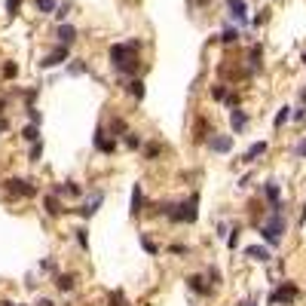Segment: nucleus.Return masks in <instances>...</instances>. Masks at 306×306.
I'll use <instances>...</instances> for the list:
<instances>
[{"mask_svg":"<svg viewBox=\"0 0 306 306\" xmlns=\"http://www.w3.org/2000/svg\"><path fill=\"white\" fill-rule=\"evenodd\" d=\"M138 52H141V40L111 46V64H114V70L120 77H135L138 74Z\"/></svg>","mask_w":306,"mask_h":306,"instance_id":"nucleus-1","label":"nucleus"},{"mask_svg":"<svg viewBox=\"0 0 306 306\" xmlns=\"http://www.w3.org/2000/svg\"><path fill=\"white\" fill-rule=\"evenodd\" d=\"M196 208H199V193H193L190 199L172 205V211L166 214V218H169L172 224H193V221H196V214H199Z\"/></svg>","mask_w":306,"mask_h":306,"instance_id":"nucleus-2","label":"nucleus"},{"mask_svg":"<svg viewBox=\"0 0 306 306\" xmlns=\"http://www.w3.org/2000/svg\"><path fill=\"white\" fill-rule=\"evenodd\" d=\"M282 233H285V218H282V211H273V214H269V221L260 227V236L276 248L279 239H282Z\"/></svg>","mask_w":306,"mask_h":306,"instance_id":"nucleus-3","label":"nucleus"},{"mask_svg":"<svg viewBox=\"0 0 306 306\" xmlns=\"http://www.w3.org/2000/svg\"><path fill=\"white\" fill-rule=\"evenodd\" d=\"M297 300V285H291V282H282L273 294H269V303L273 306H291Z\"/></svg>","mask_w":306,"mask_h":306,"instance_id":"nucleus-4","label":"nucleus"},{"mask_svg":"<svg viewBox=\"0 0 306 306\" xmlns=\"http://www.w3.org/2000/svg\"><path fill=\"white\" fill-rule=\"evenodd\" d=\"M67 59H70V46L59 43L56 49L49 52V56H43V59H40V67H43V70H49V67H59V64H61V61H67Z\"/></svg>","mask_w":306,"mask_h":306,"instance_id":"nucleus-5","label":"nucleus"},{"mask_svg":"<svg viewBox=\"0 0 306 306\" xmlns=\"http://www.w3.org/2000/svg\"><path fill=\"white\" fill-rule=\"evenodd\" d=\"M227 15H230V22H239L245 28L248 25V3L245 0H227Z\"/></svg>","mask_w":306,"mask_h":306,"instance_id":"nucleus-6","label":"nucleus"},{"mask_svg":"<svg viewBox=\"0 0 306 306\" xmlns=\"http://www.w3.org/2000/svg\"><path fill=\"white\" fill-rule=\"evenodd\" d=\"M92 147H95L98 153H114V150H117V138H114L111 132L98 129V132L92 135Z\"/></svg>","mask_w":306,"mask_h":306,"instance_id":"nucleus-7","label":"nucleus"},{"mask_svg":"<svg viewBox=\"0 0 306 306\" xmlns=\"http://www.w3.org/2000/svg\"><path fill=\"white\" fill-rule=\"evenodd\" d=\"M6 187H9L12 193H19V196H37V187H34L31 181H25V178H9Z\"/></svg>","mask_w":306,"mask_h":306,"instance_id":"nucleus-8","label":"nucleus"},{"mask_svg":"<svg viewBox=\"0 0 306 306\" xmlns=\"http://www.w3.org/2000/svg\"><path fill=\"white\" fill-rule=\"evenodd\" d=\"M263 196L269 202V211H282V202H279V184L276 181H266L263 184Z\"/></svg>","mask_w":306,"mask_h":306,"instance_id":"nucleus-9","label":"nucleus"},{"mask_svg":"<svg viewBox=\"0 0 306 306\" xmlns=\"http://www.w3.org/2000/svg\"><path fill=\"white\" fill-rule=\"evenodd\" d=\"M208 147L214 153H230L233 150V135H214V138H208Z\"/></svg>","mask_w":306,"mask_h":306,"instance_id":"nucleus-10","label":"nucleus"},{"mask_svg":"<svg viewBox=\"0 0 306 306\" xmlns=\"http://www.w3.org/2000/svg\"><path fill=\"white\" fill-rule=\"evenodd\" d=\"M43 208H46V214H52V218H59L61 211H67L61 202H59V196L56 193H49V196H43Z\"/></svg>","mask_w":306,"mask_h":306,"instance_id":"nucleus-11","label":"nucleus"},{"mask_svg":"<svg viewBox=\"0 0 306 306\" xmlns=\"http://www.w3.org/2000/svg\"><path fill=\"white\" fill-rule=\"evenodd\" d=\"M56 37H59V43H64V46H74V40H77V28H74V25H59Z\"/></svg>","mask_w":306,"mask_h":306,"instance_id":"nucleus-12","label":"nucleus"},{"mask_svg":"<svg viewBox=\"0 0 306 306\" xmlns=\"http://www.w3.org/2000/svg\"><path fill=\"white\" fill-rule=\"evenodd\" d=\"M245 257L257 260V263H266L273 254H269V248H263V245H248V248H245Z\"/></svg>","mask_w":306,"mask_h":306,"instance_id":"nucleus-13","label":"nucleus"},{"mask_svg":"<svg viewBox=\"0 0 306 306\" xmlns=\"http://www.w3.org/2000/svg\"><path fill=\"white\" fill-rule=\"evenodd\" d=\"M101 202H104V193H95L92 199H89V202H86V205L80 208V218H92V214H95V211L101 208Z\"/></svg>","mask_w":306,"mask_h":306,"instance_id":"nucleus-14","label":"nucleus"},{"mask_svg":"<svg viewBox=\"0 0 306 306\" xmlns=\"http://www.w3.org/2000/svg\"><path fill=\"white\" fill-rule=\"evenodd\" d=\"M266 147H269L266 141H257V144H251V147L245 150V156H242V159H245V163H254L257 156H263V153H266Z\"/></svg>","mask_w":306,"mask_h":306,"instance_id":"nucleus-15","label":"nucleus"},{"mask_svg":"<svg viewBox=\"0 0 306 306\" xmlns=\"http://www.w3.org/2000/svg\"><path fill=\"white\" fill-rule=\"evenodd\" d=\"M187 285L193 288L196 294H211V291H214V285H205V279H202V276H190V279H187Z\"/></svg>","mask_w":306,"mask_h":306,"instance_id":"nucleus-16","label":"nucleus"},{"mask_svg":"<svg viewBox=\"0 0 306 306\" xmlns=\"http://www.w3.org/2000/svg\"><path fill=\"white\" fill-rule=\"evenodd\" d=\"M230 125H233V132H245L248 114H245V111H233V114H230Z\"/></svg>","mask_w":306,"mask_h":306,"instance_id":"nucleus-17","label":"nucleus"},{"mask_svg":"<svg viewBox=\"0 0 306 306\" xmlns=\"http://www.w3.org/2000/svg\"><path fill=\"white\" fill-rule=\"evenodd\" d=\"M141 208H144V193H141V187L135 184V187H132V205H129L132 218H135V214H141Z\"/></svg>","mask_w":306,"mask_h":306,"instance_id":"nucleus-18","label":"nucleus"},{"mask_svg":"<svg viewBox=\"0 0 306 306\" xmlns=\"http://www.w3.org/2000/svg\"><path fill=\"white\" fill-rule=\"evenodd\" d=\"M22 138H25V141H31V144H34V141H40V125H37V122L25 125V129H22Z\"/></svg>","mask_w":306,"mask_h":306,"instance_id":"nucleus-19","label":"nucleus"},{"mask_svg":"<svg viewBox=\"0 0 306 306\" xmlns=\"http://www.w3.org/2000/svg\"><path fill=\"white\" fill-rule=\"evenodd\" d=\"M107 132H111L114 138H122L125 132H129V125H125V120H111V129Z\"/></svg>","mask_w":306,"mask_h":306,"instance_id":"nucleus-20","label":"nucleus"},{"mask_svg":"<svg viewBox=\"0 0 306 306\" xmlns=\"http://www.w3.org/2000/svg\"><path fill=\"white\" fill-rule=\"evenodd\" d=\"M129 92H132V98H138V101H141V98H144V92H147V89H144V80H135V77H132V80H129Z\"/></svg>","mask_w":306,"mask_h":306,"instance_id":"nucleus-21","label":"nucleus"},{"mask_svg":"<svg viewBox=\"0 0 306 306\" xmlns=\"http://www.w3.org/2000/svg\"><path fill=\"white\" fill-rule=\"evenodd\" d=\"M56 285H59V291H74V276H56Z\"/></svg>","mask_w":306,"mask_h":306,"instance_id":"nucleus-22","label":"nucleus"},{"mask_svg":"<svg viewBox=\"0 0 306 306\" xmlns=\"http://www.w3.org/2000/svg\"><path fill=\"white\" fill-rule=\"evenodd\" d=\"M40 156H43V141H34V144H31L28 159H31V163H40Z\"/></svg>","mask_w":306,"mask_h":306,"instance_id":"nucleus-23","label":"nucleus"},{"mask_svg":"<svg viewBox=\"0 0 306 306\" xmlns=\"http://www.w3.org/2000/svg\"><path fill=\"white\" fill-rule=\"evenodd\" d=\"M67 74H70V77L86 74V61H80V59H77V61H70V64H67Z\"/></svg>","mask_w":306,"mask_h":306,"instance_id":"nucleus-24","label":"nucleus"},{"mask_svg":"<svg viewBox=\"0 0 306 306\" xmlns=\"http://www.w3.org/2000/svg\"><path fill=\"white\" fill-rule=\"evenodd\" d=\"M141 248L147 251V254H153V257L159 254V248H156V242H153V239H147V236H144V233H141Z\"/></svg>","mask_w":306,"mask_h":306,"instance_id":"nucleus-25","label":"nucleus"},{"mask_svg":"<svg viewBox=\"0 0 306 306\" xmlns=\"http://www.w3.org/2000/svg\"><path fill=\"white\" fill-rule=\"evenodd\" d=\"M122 138H125V147H129V150H138V147H141V138H138L135 132H125Z\"/></svg>","mask_w":306,"mask_h":306,"instance_id":"nucleus-26","label":"nucleus"},{"mask_svg":"<svg viewBox=\"0 0 306 306\" xmlns=\"http://www.w3.org/2000/svg\"><path fill=\"white\" fill-rule=\"evenodd\" d=\"M288 120H291V107H282V111L276 114V129H279V125H285Z\"/></svg>","mask_w":306,"mask_h":306,"instance_id":"nucleus-27","label":"nucleus"},{"mask_svg":"<svg viewBox=\"0 0 306 306\" xmlns=\"http://www.w3.org/2000/svg\"><path fill=\"white\" fill-rule=\"evenodd\" d=\"M221 40H224V43H236V40H239V31H236V28H227V31L221 34Z\"/></svg>","mask_w":306,"mask_h":306,"instance_id":"nucleus-28","label":"nucleus"},{"mask_svg":"<svg viewBox=\"0 0 306 306\" xmlns=\"http://www.w3.org/2000/svg\"><path fill=\"white\" fill-rule=\"evenodd\" d=\"M211 98H214V101H224V98H227V89H224V86H211Z\"/></svg>","mask_w":306,"mask_h":306,"instance_id":"nucleus-29","label":"nucleus"},{"mask_svg":"<svg viewBox=\"0 0 306 306\" xmlns=\"http://www.w3.org/2000/svg\"><path fill=\"white\" fill-rule=\"evenodd\" d=\"M294 156H297V159H306V138L294 144Z\"/></svg>","mask_w":306,"mask_h":306,"instance_id":"nucleus-30","label":"nucleus"},{"mask_svg":"<svg viewBox=\"0 0 306 306\" xmlns=\"http://www.w3.org/2000/svg\"><path fill=\"white\" fill-rule=\"evenodd\" d=\"M37 9L40 12H52L56 9V0H37Z\"/></svg>","mask_w":306,"mask_h":306,"instance_id":"nucleus-31","label":"nucleus"},{"mask_svg":"<svg viewBox=\"0 0 306 306\" xmlns=\"http://www.w3.org/2000/svg\"><path fill=\"white\" fill-rule=\"evenodd\" d=\"M74 233H77V242H80V248L86 251V248H89V236H86V230L80 227V230H74Z\"/></svg>","mask_w":306,"mask_h":306,"instance_id":"nucleus-32","label":"nucleus"},{"mask_svg":"<svg viewBox=\"0 0 306 306\" xmlns=\"http://www.w3.org/2000/svg\"><path fill=\"white\" fill-rule=\"evenodd\" d=\"M40 273H49V276H52V273H56V263H52L49 257H46V260H40Z\"/></svg>","mask_w":306,"mask_h":306,"instance_id":"nucleus-33","label":"nucleus"},{"mask_svg":"<svg viewBox=\"0 0 306 306\" xmlns=\"http://www.w3.org/2000/svg\"><path fill=\"white\" fill-rule=\"evenodd\" d=\"M67 12H70V3H61V6L56 9V19H61V22H64V19H67Z\"/></svg>","mask_w":306,"mask_h":306,"instance_id":"nucleus-34","label":"nucleus"},{"mask_svg":"<svg viewBox=\"0 0 306 306\" xmlns=\"http://www.w3.org/2000/svg\"><path fill=\"white\" fill-rule=\"evenodd\" d=\"M28 117H31V122H37V125H40V120H43V117H40V111H37V107H34V104L28 107Z\"/></svg>","mask_w":306,"mask_h":306,"instance_id":"nucleus-35","label":"nucleus"},{"mask_svg":"<svg viewBox=\"0 0 306 306\" xmlns=\"http://www.w3.org/2000/svg\"><path fill=\"white\" fill-rule=\"evenodd\" d=\"M19 6H22V0H6V15H15Z\"/></svg>","mask_w":306,"mask_h":306,"instance_id":"nucleus-36","label":"nucleus"},{"mask_svg":"<svg viewBox=\"0 0 306 306\" xmlns=\"http://www.w3.org/2000/svg\"><path fill=\"white\" fill-rule=\"evenodd\" d=\"M291 120H294V122H303V120H306V107H297V111L291 114Z\"/></svg>","mask_w":306,"mask_h":306,"instance_id":"nucleus-37","label":"nucleus"},{"mask_svg":"<svg viewBox=\"0 0 306 306\" xmlns=\"http://www.w3.org/2000/svg\"><path fill=\"white\" fill-rule=\"evenodd\" d=\"M159 153H163V147H159V144H150V147H147V156H150V159H156Z\"/></svg>","mask_w":306,"mask_h":306,"instance_id":"nucleus-38","label":"nucleus"},{"mask_svg":"<svg viewBox=\"0 0 306 306\" xmlns=\"http://www.w3.org/2000/svg\"><path fill=\"white\" fill-rule=\"evenodd\" d=\"M169 251H172V254H190V248H187V245H172Z\"/></svg>","mask_w":306,"mask_h":306,"instance_id":"nucleus-39","label":"nucleus"},{"mask_svg":"<svg viewBox=\"0 0 306 306\" xmlns=\"http://www.w3.org/2000/svg\"><path fill=\"white\" fill-rule=\"evenodd\" d=\"M236 245H239V227L230 233V248H236Z\"/></svg>","mask_w":306,"mask_h":306,"instance_id":"nucleus-40","label":"nucleus"},{"mask_svg":"<svg viewBox=\"0 0 306 306\" xmlns=\"http://www.w3.org/2000/svg\"><path fill=\"white\" fill-rule=\"evenodd\" d=\"M208 279H211V285H218V282H221V273H218V269L211 266V269H208Z\"/></svg>","mask_w":306,"mask_h":306,"instance_id":"nucleus-41","label":"nucleus"},{"mask_svg":"<svg viewBox=\"0 0 306 306\" xmlns=\"http://www.w3.org/2000/svg\"><path fill=\"white\" fill-rule=\"evenodd\" d=\"M3 77H15V64H12V61L3 67Z\"/></svg>","mask_w":306,"mask_h":306,"instance_id":"nucleus-42","label":"nucleus"},{"mask_svg":"<svg viewBox=\"0 0 306 306\" xmlns=\"http://www.w3.org/2000/svg\"><path fill=\"white\" fill-rule=\"evenodd\" d=\"M34 306H56V303H52L49 297H40V300H37V303H34Z\"/></svg>","mask_w":306,"mask_h":306,"instance_id":"nucleus-43","label":"nucleus"},{"mask_svg":"<svg viewBox=\"0 0 306 306\" xmlns=\"http://www.w3.org/2000/svg\"><path fill=\"white\" fill-rule=\"evenodd\" d=\"M120 303H122V294H120V291H117V294H114V297H111V306H120Z\"/></svg>","mask_w":306,"mask_h":306,"instance_id":"nucleus-44","label":"nucleus"},{"mask_svg":"<svg viewBox=\"0 0 306 306\" xmlns=\"http://www.w3.org/2000/svg\"><path fill=\"white\" fill-rule=\"evenodd\" d=\"M239 306H254V303H251V300H242V303H239Z\"/></svg>","mask_w":306,"mask_h":306,"instance_id":"nucleus-45","label":"nucleus"},{"mask_svg":"<svg viewBox=\"0 0 306 306\" xmlns=\"http://www.w3.org/2000/svg\"><path fill=\"white\" fill-rule=\"evenodd\" d=\"M303 64H306V56H303Z\"/></svg>","mask_w":306,"mask_h":306,"instance_id":"nucleus-46","label":"nucleus"},{"mask_svg":"<svg viewBox=\"0 0 306 306\" xmlns=\"http://www.w3.org/2000/svg\"><path fill=\"white\" fill-rule=\"evenodd\" d=\"M12 306H15V303H12ZM19 306H25V303H19Z\"/></svg>","mask_w":306,"mask_h":306,"instance_id":"nucleus-47","label":"nucleus"},{"mask_svg":"<svg viewBox=\"0 0 306 306\" xmlns=\"http://www.w3.org/2000/svg\"><path fill=\"white\" fill-rule=\"evenodd\" d=\"M3 306H12V303H3Z\"/></svg>","mask_w":306,"mask_h":306,"instance_id":"nucleus-48","label":"nucleus"}]
</instances>
